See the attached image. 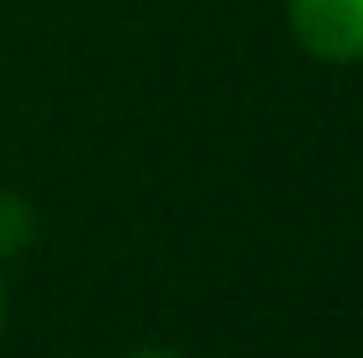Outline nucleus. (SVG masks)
<instances>
[{
	"label": "nucleus",
	"instance_id": "f257e3e1",
	"mask_svg": "<svg viewBox=\"0 0 363 358\" xmlns=\"http://www.w3.org/2000/svg\"><path fill=\"white\" fill-rule=\"evenodd\" d=\"M290 37L321 64L363 58V0H284Z\"/></svg>",
	"mask_w": 363,
	"mask_h": 358
},
{
	"label": "nucleus",
	"instance_id": "f03ea898",
	"mask_svg": "<svg viewBox=\"0 0 363 358\" xmlns=\"http://www.w3.org/2000/svg\"><path fill=\"white\" fill-rule=\"evenodd\" d=\"M32 232H37L32 206L21 201V195H0V258L21 253V248L32 242Z\"/></svg>",
	"mask_w": 363,
	"mask_h": 358
},
{
	"label": "nucleus",
	"instance_id": "7ed1b4c3",
	"mask_svg": "<svg viewBox=\"0 0 363 358\" xmlns=\"http://www.w3.org/2000/svg\"><path fill=\"white\" fill-rule=\"evenodd\" d=\"M127 358H184V353H174V348H143V353H127Z\"/></svg>",
	"mask_w": 363,
	"mask_h": 358
},
{
	"label": "nucleus",
	"instance_id": "20e7f679",
	"mask_svg": "<svg viewBox=\"0 0 363 358\" xmlns=\"http://www.w3.org/2000/svg\"><path fill=\"white\" fill-rule=\"evenodd\" d=\"M0 322H6V290H0Z\"/></svg>",
	"mask_w": 363,
	"mask_h": 358
}]
</instances>
